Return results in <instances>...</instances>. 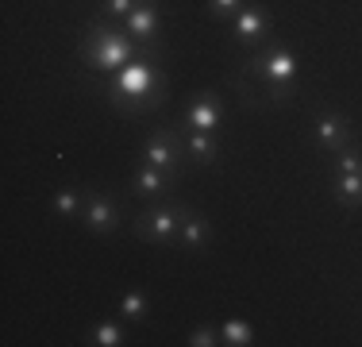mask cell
<instances>
[{"label":"cell","mask_w":362,"mask_h":347,"mask_svg":"<svg viewBox=\"0 0 362 347\" xmlns=\"http://www.w3.org/2000/svg\"><path fill=\"white\" fill-rule=\"evenodd\" d=\"M108 101L124 116H139L166 101V69L158 66V50H143L135 62L108 74Z\"/></svg>","instance_id":"cell-1"},{"label":"cell","mask_w":362,"mask_h":347,"mask_svg":"<svg viewBox=\"0 0 362 347\" xmlns=\"http://www.w3.org/2000/svg\"><path fill=\"white\" fill-rule=\"evenodd\" d=\"M293 77H297V55L286 42H270V47L258 50L251 62L239 66V74H231V85L258 81L262 89H270V101H289Z\"/></svg>","instance_id":"cell-2"},{"label":"cell","mask_w":362,"mask_h":347,"mask_svg":"<svg viewBox=\"0 0 362 347\" xmlns=\"http://www.w3.org/2000/svg\"><path fill=\"white\" fill-rule=\"evenodd\" d=\"M143 50L135 47V39L127 31H116L108 23H89L85 28V42H81V62L97 74H116L127 62H135Z\"/></svg>","instance_id":"cell-3"},{"label":"cell","mask_w":362,"mask_h":347,"mask_svg":"<svg viewBox=\"0 0 362 347\" xmlns=\"http://www.w3.org/2000/svg\"><path fill=\"white\" fill-rule=\"evenodd\" d=\"M185 216H189V205H181V201L154 205V208H146L143 216H135V236L154 243V247H166L170 239H177Z\"/></svg>","instance_id":"cell-4"},{"label":"cell","mask_w":362,"mask_h":347,"mask_svg":"<svg viewBox=\"0 0 362 347\" xmlns=\"http://www.w3.org/2000/svg\"><path fill=\"white\" fill-rule=\"evenodd\" d=\"M185 143L177 139V132H170V127H162V132H154L151 139L143 143V162H151V166L158 170H170V174H181L185 170Z\"/></svg>","instance_id":"cell-5"},{"label":"cell","mask_w":362,"mask_h":347,"mask_svg":"<svg viewBox=\"0 0 362 347\" xmlns=\"http://www.w3.org/2000/svg\"><path fill=\"white\" fill-rule=\"evenodd\" d=\"M313 127H316V147H320L324 154H335V151L355 143V132H351V124L339 112H316Z\"/></svg>","instance_id":"cell-6"},{"label":"cell","mask_w":362,"mask_h":347,"mask_svg":"<svg viewBox=\"0 0 362 347\" xmlns=\"http://www.w3.org/2000/svg\"><path fill=\"white\" fill-rule=\"evenodd\" d=\"M81 220L89 232L97 236H108V232L119 228V201L108 193H89L85 197V208H81Z\"/></svg>","instance_id":"cell-7"},{"label":"cell","mask_w":362,"mask_h":347,"mask_svg":"<svg viewBox=\"0 0 362 347\" xmlns=\"http://www.w3.org/2000/svg\"><path fill=\"white\" fill-rule=\"evenodd\" d=\"M220 124H223V104L216 93H201V97L189 104V112H185L189 132H216Z\"/></svg>","instance_id":"cell-8"},{"label":"cell","mask_w":362,"mask_h":347,"mask_svg":"<svg viewBox=\"0 0 362 347\" xmlns=\"http://www.w3.org/2000/svg\"><path fill=\"white\" fill-rule=\"evenodd\" d=\"M231 35H235L239 42H247V47H251V42H262L266 35H270V16L258 4H247L243 12L231 20Z\"/></svg>","instance_id":"cell-9"},{"label":"cell","mask_w":362,"mask_h":347,"mask_svg":"<svg viewBox=\"0 0 362 347\" xmlns=\"http://www.w3.org/2000/svg\"><path fill=\"white\" fill-rule=\"evenodd\" d=\"M174 181H177V174L158 170V166H151V162H143V166L135 170V178H132V189L139 197H166Z\"/></svg>","instance_id":"cell-10"},{"label":"cell","mask_w":362,"mask_h":347,"mask_svg":"<svg viewBox=\"0 0 362 347\" xmlns=\"http://www.w3.org/2000/svg\"><path fill=\"white\" fill-rule=\"evenodd\" d=\"M124 31L132 39H143V42H154L162 31V20H158V4H139L132 16L124 20Z\"/></svg>","instance_id":"cell-11"},{"label":"cell","mask_w":362,"mask_h":347,"mask_svg":"<svg viewBox=\"0 0 362 347\" xmlns=\"http://www.w3.org/2000/svg\"><path fill=\"white\" fill-rule=\"evenodd\" d=\"M177 243L185 251H204L212 243V224L204 220V216H197L193 208H189V216L181 220V232H177Z\"/></svg>","instance_id":"cell-12"},{"label":"cell","mask_w":362,"mask_h":347,"mask_svg":"<svg viewBox=\"0 0 362 347\" xmlns=\"http://www.w3.org/2000/svg\"><path fill=\"white\" fill-rule=\"evenodd\" d=\"M185 154L189 162H197V166H212V162L220 159V143L212 132H189L185 135Z\"/></svg>","instance_id":"cell-13"},{"label":"cell","mask_w":362,"mask_h":347,"mask_svg":"<svg viewBox=\"0 0 362 347\" xmlns=\"http://www.w3.org/2000/svg\"><path fill=\"white\" fill-rule=\"evenodd\" d=\"M332 197L343 208L362 205V174H332Z\"/></svg>","instance_id":"cell-14"},{"label":"cell","mask_w":362,"mask_h":347,"mask_svg":"<svg viewBox=\"0 0 362 347\" xmlns=\"http://www.w3.org/2000/svg\"><path fill=\"white\" fill-rule=\"evenodd\" d=\"M85 343H93V347H119V343H124V324H119V320H100V324L85 336Z\"/></svg>","instance_id":"cell-15"},{"label":"cell","mask_w":362,"mask_h":347,"mask_svg":"<svg viewBox=\"0 0 362 347\" xmlns=\"http://www.w3.org/2000/svg\"><path fill=\"white\" fill-rule=\"evenodd\" d=\"M119 320H146V312H151V297H146L143 290H132L119 297Z\"/></svg>","instance_id":"cell-16"},{"label":"cell","mask_w":362,"mask_h":347,"mask_svg":"<svg viewBox=\"0 0 362 347\" xmlns=\"http://www.w3.org/2000/svg\"><path fill=\"white\" fill-rule=\"evenodd\" d=\"M81 208H85V197L77 193V189H62V193L50 197V212H54V216H66V220L81 216Z\"/></svg>","instance_id":"cell-17"},{"label":"cell","mask_w":362,"mask_h":347,"mask_svg":"<svg viewBox=\"0 0 362 347\" xmlns=\"http://www.w3.org/2000/svg\"><path fill=\"white\" fill-rule=\"evenodd\" d=\"M220 340L231 343V347H251L255 343V332H251V324H247V320H228V324L220 328Z\"/></svg>","instance_id":"cell-18"},{"label":"cell","mask_w":362,"mask_h":347,"mask_svg":"<svg viewBox=\"0 0 362 347\" xmlns=\"http://www.w3.org/2000/svg\"><path fill=\"white\" fill-rule=\"evenodd\" d=\"M335 174H362V151L355 143L351 147H343V151H335Z\"/></svg>","instance_id":"cell-19"},{"label":"cell","mask_w":362,"mask_h":347,"mask_svg":"<svg viewBox=\"0 0 362 347\" xmlns=\"http://www.w3.org/2000/svg\"><path fill=\"white\" fill-rule=\"evenodd\" d=\"M139 8V0H100V16H108V20H119L124 23L127 16Z\"/></svg>","instance_id":"cell-20"},{"label":"cell","mask_w":362,"mask_h":347,"mask_svg":"<svg viewBox=\"0 0 362 347\" xmlns=\"http://www.w3.org/2000/svg\"><path fill=\"white\" fill-rule=\"evenodd\" d=\"M243 8H247V0H209V12L216 20H235Z\"/></svg>","instance_id":"cell-21"},{"label":"cell","mask_w":362,"mask_h":347,"mask_svg":"<svg viewBox=\"0 0 362 347\" xmlns=\"http://www.w3.org/2000/svg\"><path fill=\"white\" fill-rule=\"evenodd\" d=\"M185 343H189V347H216V343H223V340H220L216 328H193V336H189Z\"/></svg>","instance_id":"cell-22"},{"label":"cell","mask_w":362,"mask_h":347,"mask_svg":"<svg viewBox=\"0 0 362 347\" xmlns=\"http://www.w3.org/2000/svg\"><path fill=\"white\" fill-rule=\"evenodd\" d=\"M139 4H158V0H139Z\"/></svg>","instance_id":"cell-23"}]
</instances>
